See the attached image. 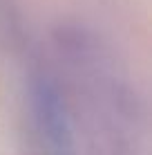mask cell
I'll return each mask as SVG.
<instances>
[{"label":"cell","instance_id":"cell-1","mask_svg":"<svg viewBox=\"0 0 152 155\" xmlns=\"http://www.w3.org/2000/svg\"><path fill=\"white\" fill-rule=\"evenodd\" d=\"M34 113L47 151L51 155H70L72 133H70L67 113L63 108L56 90L45 81L34 85Z\"/></svg>","mask_w":152,"mask_h":155}]
</instances>
